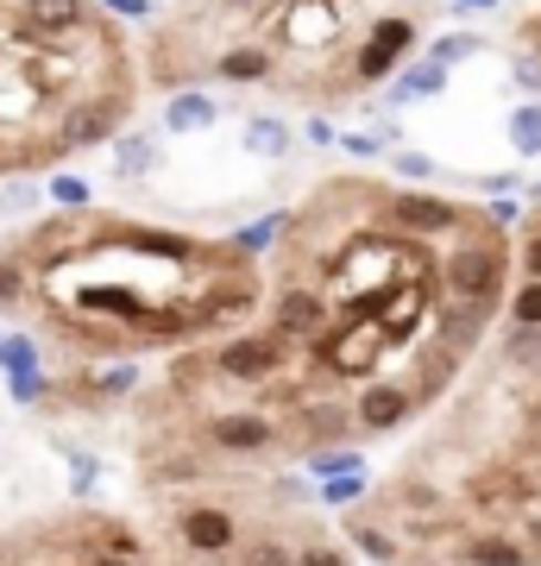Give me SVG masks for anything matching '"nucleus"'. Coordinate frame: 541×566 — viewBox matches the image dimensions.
Masks as SVG:
<instances>
[{
	"mask_svg": "<svg viewBox=\"0 0 541 566\" xmlns=\"http://www.w3.org/2000/svg\"><path fill=\"white\" fill-rule=\"evenodd\" d=\"M416 39H422L416 20H403V13H378V25H372L365 44H360V82H365V88L391 76V70L409 57V44H416Z\"/></svg>",
	"mask_w": 541,
	"mask_h": 566,
	"instance_id": "obj_7",
	"label": "nucleus"
},
{
	"mask_svg": "<svg viewBox=\"0 0 541 566\" xmlns=\"http://www.w3.org/2000/svg\"><path fill=\"white\" fill-rule=\"evenodd\" d=\"M384 145H391V133H384V126H372V133H353V139H346V151H360V158H378Z\"/></svg>",
	"mask_w": 541,
	"mask_h": 566,
	"instance_id": "obj_17",
	"label": "nucleus"
},
{
	"mask_svg": "<svg viewBox=\"0 0 541 566\" xmlns=\"http://www.w3.org/2000/svg\"><path fill=\"white\" fill-rule=\"evenodd\" d=\"M107 13H121V20H139L145 0H107Z\"/></svg>",
	"mask_w": 541,
	"mask_h": 566,
	"instance_id": "obj_19",
	"label": "nucleus"
},
{
	"mask_svg": "<svg viewBox=\"0 0 541 566\" xmlns=\"http://www.w3.org/2000/svg\"><path fill=\"white\" fill-rule=\"evenodd\" d=\"M472 51H479V39H466V32H454V39H441L435 51H428V57H435V63H460V57H472Z\"/></svg>",
	"mask_w": 541,
	"mask_h": 566,
	"instance_id": "obj_15",
	"label": "nucleus"
},
{
	"mask_svg": "<svg viewBox=\"0 0 541 566\" xmlns=\"http://www.w3.org/2000/svg\"><path fill=\"white\" fill-rule=\"evenodd\" d=\"M510 145H517L522 158H541V107L535 102L510 114Z\"/></svg>",
	"mask_w": 541,
	"mask_h": 566,
	"instance_id": "obj_12",
	"label": "nucleus"
},
{
	"mask_svg": "<svg viewBox=\"0 0 541 566\" xmlns=\"http://www.w3.org/2000/svg\"><path fill=\"white\" fill-rule=\"evenodd\" d=\"M372 491V479H365V465H353V472H334V479H321V504L327 510H353Z\"/></svg>",
	"mask_w": 541,
	"mask_h": 566,
	"instance_id": "obj_10",
	"label": "nucleus"
},
{
	"mask_svg": "<svg viewBox=\"0 0 541 566\" xmlns=\"http://www.w3.org/2000/svg\"><path fill=\"white\" fill-rule=\"evenodd\" d=\"M0 566H189L139 504H58L0 528Z\"/></svg>",
	"mask_w": 541,
	"mask_h": 566,
	"instance_id": "obj_5",
	"label": "nucleus"
},
{
	"mask_svg": "<svg viewBox=\"0 0 541 566\" xmlns=\"http://www.w3.org/2000/svg\"><path fill=\"white\" fill-rule=\"evenodd\" d=\"M503 322L541 327V189H535V202L517 214V283H510Z\"/></svg>",
	"mask_w": 541,
	"mask_h": 566,
	"instance_id": "obj_6",
	"label": "nucleus"
},
{
	"mask_svg": "<svg viewBox=\"0 0 541 566\" xmlns=\"http://www.w3.org/2000/svg\"><path fill=\"white\" fill-rule=\"evenodd\" d=\"M51 196H58L63 208H89V182H82V177H58V182H51Z\"/></svg>",
	"mask_w": 541,
	"mask_h": 566,
	"instance_id": "obj_16",
	"label": "nucleus"
},
{
	"mask_svg": "<svg viewBox=\"0 0 541 566\" xmlns=\"http://www.w3.org/2000/svg\"><path fill=\"white\" fill-rule=\"evenodd\" d=\"M447 88V63H416V70H409V76H403V88H397V102H416V95H441Z\"/></svg>",
	"mask_w": 541,
	"mask_h": 566,
	"instance_id": "obj_11",
	"label": "nucleus"
},
{
	"mask_svg": "<svg viewBox=\"0 0 541 566\" xmlns=\"http://www.w3.org/2000/svg\"><path fill=\"white\" fill-rule=\"evenodd\" d=\"M309 139H315V145H334V126H327V120L315 114V120H309Z\"/></svg>",
	"mask_w": 541,
	"mask_h": 566,
	"instance_id": "obj_20",
	"label": "nucleus"
},
{
	"mask_svg": "<svg viewBox=\"0 0 541 566\" xmlns=\"http://www.w3.org/2000/svg\"><path fill=\"white\" fill-rule=\"evenodd\" d=\"M264 308L183 346L133 397V479L290 472L454 397L517 283L510 208L391 177H321L271 245Z\"/></svg>",
	"mask_w": 541,
	"mask_h": 566,
	"instance_id": "obj_1",
	"label": "nucleus"
},
{
	"mask_svg": "<svg viewBox=\"0 0 541 566\" xmlns=\"http://www.w3.org/2000/svg\"><path fill=\"white\" fill-rule=\"evenodd\" d=\"M271 271L240 240H208L107 208H58L0 240V322L51 365L170 359L264 308Z\"/></svg>",
	"mask_w": 541,
	"mask_h": 566,
	"instance_id": "obj_2",
	"label": "nucleus"
},
{
	"mask_svg": "<svg viewBox=\"0 0 541 566\" xmlns=\"http://www.w3.org/2000/svg\"><path fill=\"white\" fill-rule=\"evenodd\" d=\"M246 145H252L259 158H283V151H290V133H283L278 120H252L246 126Z\"/></svg>",
	"mask_w": 541,
	"mask_h": 566,
	"instance_id": "obj_14",
	"label": "nucleus"
},
{
	"mask_svg": "<svg viewBox=\"0 0 541 566\" xmlns=\"http://www.w3.org/2000/svg\"><path fill=\"white\" fill-rule=\"evenodd\" d=\"M460 7H498V0H460Z\"/></svg>",
	"mask_w": 541,
	"mask_h": 566,
	"instance_id": "obj_21",
	"label": "nucleus"
},
{
	"mask_svg": "<svg viewBox=\"0 0 541 566\" xmlns=\"http://www.w3.org/2000/svg\"><path fill=\"white\" fill-rule=\"evenodd\" d=\"M208 126H221V107L201 88H177L170 107H164V133H208Z\"/></svg>",
	"mask_w": 541,
	"mask_h": 566,
	"instance_id": "obj_8",
	"label": "nucleus"
},
{
	"mask_svg": "<svg viewBox=\"0 0 541 566\" xmlns=\"http://www.w3.org/2000/svg\"><path fill=\"white\" fill-rule=\"evenodd\" d=\"M397 177H435V164L422 158V151H403V158H397Z\"/></svg>",
	"mask_w": 541,
	"mask_h": 566,
	"instance_id": "obj_18",
	"label": "nucleus"
},
{
	"mask_svg": "<svg viewBox=\"0 0 541 566\" xmlns=\"http://www.w3.org/2000/svg\"><path fill=\"white\" fill-rule=\"evenodd\" d=\"M133 57L107 13L76 32H44L20 0H0V177L95 151L133 120Z\"/></svg>",
	"mask_w": 541,
	"mask_h": 566,
	"instance_id": "obj_4",
	"label": "nucleus"
},
{
	"mask_svg": "<svg viewBox=\"0 0 541 566\" xmlns=\"http://www.w3.org/2000/svg\"><path fill=\"white\" fill-rule=\"evenodd\" d=\"M341 535L365 566H541V327H491Z\"/></svg>",
	"mask_w": 541,
	"mask_h": 566,
	"instance_id": "obj_3",
	"label": "nucleus"
},
{
	"mask_svg": "<svg viewBox=\"0 0 541 566\" xmlns=\"http://www.w3.org/2000/svg\"><path fill=\"white\" fill-rule=\"evenodd\" d=\"M158 164V139H145V133H126L121 145H114V177H145Z\"/></svg>",
	"mask_w": 541,
	"mask_h": 566,
	"instance_id": "obj_9",
	"label": "nucleus"
},
{
	"mask_svg": "<svg viewBox=\"0 0 541 566\" xmlns=\"http://www.w3.org/2000/svg\"><path fill=\"white\" fill-rule=\"evenodd\" d=\"M283 227H290V214H264V221L240 227V233H233V240H240L246 252H259V259H264V252H271V245L283 240Z\"/></svg>",
	"mask_w": 541,
	"mask_h": 566,
	"instance_id": "obj_13",
	"label": "nucleus"
}]
</instances>
